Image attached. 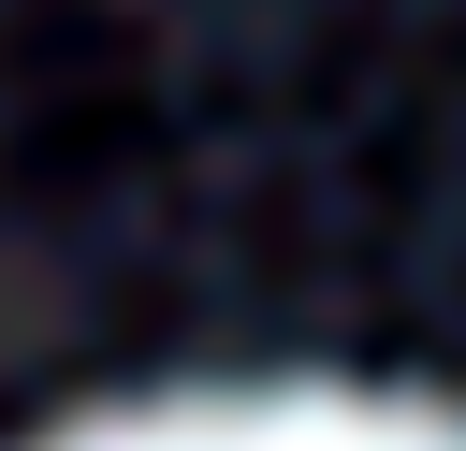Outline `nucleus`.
I'll use <instances>...</instances> for the list:
<instances>
[{
  "label": "nucleus",
  "instance_id": "obj_1",
  "mask_svg": "<svg viewBox=\"0 0 466 451\" xmlns=\"http://www.w3.org/2000/svg\"><path fill=\"white\" fill-rule=\"evenodd\" d=\"M29 451H466V422L408 407V393H350V378H233V393L102 407V422L29 436Z\"/></svg>",
  "mask_w": 466,
  "mask_h": 451
}]
</instances>
